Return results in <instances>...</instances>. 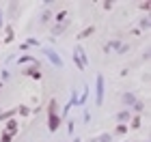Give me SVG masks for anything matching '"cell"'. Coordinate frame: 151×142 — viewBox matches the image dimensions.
<instances>
[{
    "label": "cell",
    "mask_w": 151,
    "mask_h": 142,
    "mask_svg": "<svg viewBox=\"0 0 151 142\" xmlns=\"http://www.w3.org/2000/svg\"><path fill=\"white\" fill-rule=\"evenodd\" d=\"M73 60H76V65H78V69H84L86 67V54L84 50H82V45H76V50H73Z\"/></svg>",
    "instance_id": "6da1fadb"
},
{
    "label": "cell",
    "mask_w": 151,
    "mask_h": 142,
    "mask_svg": "<svg viewBox=\"0 0 151 142\" xmlns=\"http://www.w3.org/2000/svg\"><path fill=\"white\" fill-rule=\"evenodd\" d=\"M43 54H45V56L52 60V65H56V67H63V60H60V56H58V54L54 52V50H50V47H45V50H43Z\"/></svg>",
    "instance_id": "7a4b0ae2"
},
{
    "label": "cell",
    "mask_w": 151,
    "mask_h": 142,
    "mask_svg": "<svg viewBox=\"0 0 151 142\" xmlns=\"http://www.w3.org/2000/svg\"><path fill=\"white\" fill-rule=\"evenodd\" d=\"M97 106H101V101H104V76H97Z\"/></svg>",
    "instance_id": "3957f363"
},
{
    "label": "cell",
    "mask_w": 151,
    "mask_h": 142,
    "mask_svg": "<svg viewBox=\"0 0 151 142\" xmlns=\"http://www.w3.org/2000/svg\"><path fill=\"white\" fill-rule=\"evenodd\" d=\"M56 127H58V116L54 112V101H52L50 103V131H56Z\"/></svg>",
    "instance_id": "277c9868"
},
{
    "label": "cell",
    "mask_w": 151,
    "mask_h": 142,
    "mask_svg": "<svg viewBox=\"0 0 151 142\" xmlns=\"http://www.w3.org/2000/svg\"><path fill=\"white\" fill-rule=\"evenodd\" d=\"M123 101H125V103H136V97H134V93H125V95H123Z\"/></svg>",
    "instance_id": "5b68a950"
},
{
    "label": "cell",
    "mask_w": 151,
    "mask_h": 142,
    "mask_svg": "<svg viewBox=\"0 0 151 142\" xmlns=\"http://www.w3.org/2000/svg\"><path fill=\"white\" fill-rule=\"evenodd\" d=\"M6 131H9V136H11V133H15V131H17V123H15V121H11V123H9V127H6Z\"/></svg>",
    "instance_id": "8992f818"
},
{
    "label": "cell",
    "mask_w": 151,
    "mask_h": 142,
    "mask_svg": "<svg viewBox=\"0 0 151 142\" xmlns=\"http://www.w3.org/2000/svg\"><path fill=\"white\" fill-rule=\"evenodd\" d=\"M112 47H114L116 52H121V54H123V52H127V45H119L116 41H112Z\"/></svg>",
    "instance_id": "52a82bcc"
},
{
    "label": "cell",
    "mask_w": 151,
    "mask_h": 142,
    "mask_svg": "<svg viewBox=\"0 0 151 142\" xmlns=\"http://www.w3.org/2000/svg\"><path fill=\"white\" fill-rule=\"evenodd\" d=\"M97 142H112V136H110V133H101Z\"/></svg>",
    "instance_id": "ba28073f"
},
{
    "label": "cell",
    "mask_w": 151,
    "mask_h": 142,
    "mask_svg": "<svg viewBox=\"0 0 151 142\" xmlns=\"http://www.w3.org/2000/svg\"><path fill=\"white\" fill-rule=\"evenodd\" d=\"M127 118H129V112H119V123H123Z\"/></svg>",
    "instance_id": "9c48e42d"
},
{
    "label": "cell",
    "mask_w": 151,
    "mask_h": 142,
    "mask_svg": "<svg viewBox=\"0 0 151 142\" xmlns=\"http://www.w3.org/2000/svg\"><path fill=\"white\" fill-rule=\"evenodd\" d=\"M140 28H145V30L149 28V17H142L140 19Z\"/></svg>",
    "instance_id": "30bf717a"
},
{
    "label": "cell",
    "mask_w": 151,
    "mask_h": 142,
    "mask_svg": "<svg viewBox=\"0 0 151 142\" xmlns=\"http://www.w3.org/2000/svg\"><path fill=\"white\" fill-rule=\"evenodd\" d=\"M30 60H35V58H30V56H22V58L17 60V63H19V65H24V63H30Z\"/></svg>",
    "instance_id": "8fae6325"
},
{
    "label": "cell",
    "mask_w": 151,
    "mask_h": 142,
    "mask_svg": "<svg viewBox=\"0 0 151 142\" xmlns=\"http://www.w3.org/2000/svg\"><path fill=\"white\" fill-rule=\"evenodd\" d=\"M134 110H136V112L142 110V103H140V101H136V103H134Z\"/></svg>",
    "instance_id": "7c38bea8"
},
{
    "label": "cell",
    "mask_w": 151,
    "mask_h": 142,
    "mask_svg": "<svg viewBox=\"0 0 151 142\" xmlns=\"http://www.w3.org/2000/svg\"><path fill=\"white\" fill-rule=\"evenodd\" d=\"M0 24H2V13H0Z\"/></svg>",
    "instance_id": "4fadbf2b"
}]
</instances>
